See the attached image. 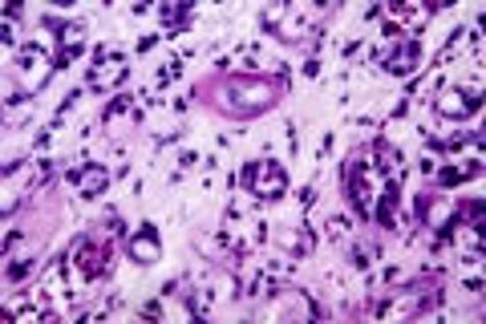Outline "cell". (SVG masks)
<instances>
[{
  "label": "cell",
  "instance_id": "cell-5",
  "mask_svg": "<svg viewBox=\"0 0 486 324\" xmlns=\"http://www.w3.org/2000/svg\"><path fill=\"white\" fill-rule=\"evenodd\" d=\"M17 77L25 81L29 94H37L49 81V49L45 45H25L17 49Z\"/></svg>",
  "mask_w": 486,
  "mask_h": 324
},
{
  "label": "cell",
  "instance_id": "cell-16",
  "mask_svg": "<svg viewBox=\"0 0 486 324\" xmlns=\"http://www.w3.org/2000/svg\"><path fill=\"white\" fill-rule=\"evenodd\" d=\"M179 73H182V66H179V61H166V69H162V73H158V86L174 81V77H179Z\"/></svg>",
  "mask_w": 486,
  "mask_h": 324
},
{
  "label": "cell",
  "instance_id": "cell-6",
  "mask_svg": "<svg viewBox=\"0 0 486 324\" xmlns=\"http://www.w3.org/2000/svg\"><path fill=\"white\" fill-rule=\"evenodd\" d=\"M69 182L77 187L81 199H97V195H105V187H110V171H105L102 162H77L73 171H69Z\"/></svg>",
  "mask_w": 486,
  "mask_h": 324
},
{
  "label": "cell",
  "instance_id": "cell-9",
  "mask_svg": "<svg viewBox=\"0 0 486 324\" xmlns=\"http://www.w3.org/2000/svg\"><path fill=\"white\" fill-rule=\"evenodd\" d=\"M130 259H138V264H158L162 259V243H158L154 223H143V231L130 235Z\"/></svg>",
  "mask_w": 486,
  "mask_h": 324
},
{
  "label": "cell",
  "instance_id": "cell-3",
  "mask_svg": "<svg viewBox=\"0 0 486 324\" xmlns=\"http://www.w3.org/2000/svg\"><path fill=\"white\" fill-rule=\"evenodd\" d=\"M110 267H114V251L105 248L102 239H81L73 248V256H69V272L81 276V284H86V280L110 276Z\"/></svg>",
  "mask_w": 486,
  "mask_h": 324
},
{
  "label": "cell",
  "instance_id": "cell-8",
  "mask_svg": "<svg viewBox=\"0 0 486 324\" xmlns=\"http://www.w3.org/2000/svg\"><path fill=\"white\" fill-rule=\"evenodd\" d=\"M478 94H470V89H462V86H454V89H446V94L438 97V114L442 118H470L478 110Z\"/></svg>",
  "mask_w": 486,
  "mask_h": 324
},
{
  "label": "cell",
  "instance_id": "cell-11",
  "mask_svg": "<svg viewBox=\"0 0 486 324\" xmlns=\"http://www.w3.org/2000/svg\"><path fill=\"white\" fill-rule=\"evenodd\" d=\"M478 171H482V158H474V162H462V166H438V182H442V187H458V182L474 179Z\"/></svg>",
  "mask_w": 486,
  "mask_h": 324
},
{
  "label": "cell",
  "instance_id": "cell-12",
  "mask_svg": "<svg viewBox=\"0 0 486 324\" xmlns=\"http://www.w3.org/2000/svg\"><path fill=\"white\" fill-rule=\"evenodd\" d=\"M312 231L308 228H300V231H292V239H288V251H292V259H300V256H308L312 251Z\"/></svg>",
  "mask_w": 486,
  "mask_h": 324
},
{
  "label": "cell",
  "instance_id": "cell-19",
  "mask_svg": "<svg viewBox=\"0 0 486 324\" xmlns=\"http://www.w3.org/2000/svg\"><path fill=\"white\" fill-rule=\"evenodd\" d=\"M179 166H195V150H182L179 154Z\"/></svg>",
  "mask_w": 486,
  "mask_h": 324
},
{
  "label": "cell",
  "instance_id": "cell-15",
  "mask_svg": "<svg viewBox=\"0 0 486 324\" xmlns=\"http://www.w3.org/2000/svg\"><path fill=\"white\" fill-rule=\"evenodd\" d=\"M373 256H382V248H357V251H353V264H357V267H369Z\"/></svg>",
  "mask_w": 486,
  "mask_h": 324
},
{
  "label": "cell",
  "instance_id": "cell-13",
  "mask_svg": "<svg viewBox=\"0 0 486 324\" xmlns=\"http://www.w3.org/2000/svg\"><path fill=\"white\" fill-rule=\"evenodd\" d=\"M37 267V259H20V264H9V280H25Z\"/></svg>",
  "mask_w": 486,
  "mask_h": 324
},
{
  "label": "cell",
  "instance_id": "cell-2",
  "mask_svg": "<svg viewBox=\"0 0 486 324\" xmlns=\"http://www.w3.org/2000/svg\"><path fill=\"white\" fill-rule=\"evenodd\" d=\"M239 182L248 187V195H256V199H264V203L280 199V195L288 191V174H284V166H276L272 158L248 162V166H243V174H239Z\"/></svg>",
  "mask_w": 486,
  "mask_h": 324
},
{
  "label": "cell",
  "instance_id": "cell-17",
  "mask_svg": "<svg viewBox=\"0 0 486 324\" xmlns=\"http://www.w3.org/2000/svg\"><path fill=\"white\" fill-rule=\"evenodd\" d=\"M300 203H305V207H312V203H316V191H312V187H305V191H300Z\"/></svg>",
  "mask_w": 486,
  "mask_h": 324
},
{
  "label": "cell",
  "instance_id": "cell-14",
  "mask_svg": "<svg viewBox=\"0 0 486 324\" xmlns=\"http://www.w3.org/2000/svg\"><path fill=\"white\" fill-rule=\"evenodd\" d=\"M324 228H328V239H341L344 231H349V220H344V215H333V220L324 223Z\"/></svg>",
  "mask_w": 486,
  "mask_h": 324
},
{
  "label": "cell",
  "instance_id": "cell-10",
  "mask_svg": "<svg viewBox=\"0 0 486 324\" xmlns=\"http://www.w3.org/2000/svg\"><path fill=\"white\" fill-rule=\"evenodd\" d=\"M397 203H401V182H397V179H390V182H385V195H382V203L373 207V220L382 223V228H393V231H401V220H397Z\"/></svg>",
  "mask_w": 486,
  "mask_h": 324
},
{
  "label": "cell",
  "instance_id": "cell-7",
  "mask_svg": "<svg viewBox=\"0 0 486 324\" xmlns=\"http://www.w3.org/2000/svg\"><path fill=\"white\" fill-rule=\"evenodd\" d=\"M377 61H382L390 73L405 77V73H413V69H418L421 49H418V41H393V49H382V53H377Z\"/></svg>",
  "mask_w": 486,
  "mask_h": 324
},
{
  "label": "cell",
  "instance_id": "cell-4",
  "mask_svg": "<svg viewBox=\"0 0 486 324\" xmlns=\"http://www.w3.org/2000/svg\"><path fill=\"white\" fill-rule=\"evenodd\" d=\"M126 73H130L126 58H122V53H114L110 45H105V49H97V61L89 66L86 86H89V89H97V94H114V89L126 81Z\"/></svg>",
  "mask_w": 486,
  "mask_h": 324
},
{
  "label": "cell",
  "instance_id": "cell-18",
  "mask_svg": "<svg viewBox=\"0 0 486 324\" xmlns=\"http://www.w3.org/2000/svg\"><path fill=\"white\" fill-rule=\"evenodd\" d=\"M146 316H150V320H158V316H162V305H158V300H150V305H146Z\"/></svg>",
  "mask_w": 486,
  "mask_h": 324
},
{
  "label": "cell",
  "instance_id": "cell-1",
  "mask_svg": "<svg viewBox=\"0 0 486 324\" xmlns=\"http://www.w3.org/2000/svg\"><path fill=\"white\" fill-rule=\"evenodd\" d=\"M272 97H276V89H272V81H256V77H243V81H231L228 89H223V110L228 114H259V110H267L272 105Z\"/></svg>",
  "mask_w": 486,
  "mask_h": 324
}]
</instances>
